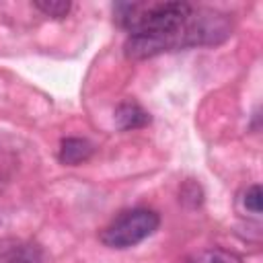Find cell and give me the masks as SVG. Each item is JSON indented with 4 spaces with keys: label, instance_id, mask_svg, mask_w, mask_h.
<instances>
[{
    "label": "cell",
    "instance_id": "obj_5",
    "mask_svg": "<svg viewBox=\"0 0 263 263\" xmlns=\"http://www.w3.org/2000/svg\"><path fill=\"white\" fill-rule=\"evenodd\" d=\"M0 263H43V251L33 242H12L0 253Z\"/></svg>",
    "mask_w": 263,
    "mask_h": 263
},
{
    "label": "cell",
    "instance_id": "obj_2",
    "mask_svg": "<svg viewBox=\"0 0 263 263\" xmlns=\"http://www.w3.org/2000/svg\"><path fill=\"white\" fill-rule=\"evenodd\" d=\"M160 226V216L148 208H132L117 214L103 230L101 242L109 249H132L152 236Z\"/></svg>",
    "mask_w": 263,
    "mask_h": 263
},
{
    "label": "cell",
    "instance_id": "obj_4",
    "mask_svg": "<svg viewBox=\"0 0 263 263\" xmlns=\"http://www.w3.org/2000/svg\"><path fill=\"white\" fill-rule=\"evenodd\" d=\"M115 123L119 129H140L150 123V113L134 101H123L115 109Z\"/></svg>",
    "mask_w": 263,
    "mask_h": 263
},
{
    "label": "cell",
    "instance_id": "obj_7",
    "mask_svg": "<svg viewBox=\"0 0 263 263\" xmlns=\"http://www.w3.org/2000/svg\"><path fill=\"white\" fill-rule=\"evenodd\" d=\"M33 4L37 10H41L45 16H51V18H64L72 8L68 0H35Z\"/></svg>",
    "mask_w": 263,
    "mask_h": 263
},
{
    "label": "cell",
    "instance_id": "obj_9",
    "mask_svg": "<svg viewBox=\"0 0 263 263\" xmlns=\"http://www.w3.org/2000/svg\"><path fill=\"white\" fill-rule=\"evenodd\" d=\"M242 205H245V210L253 212L255 216L261 214V187H259L257 183L251 185V187L242 193Z\"/></svg>",
    "mask_w": 263,
    "mask_h": 263
},
{
    "label": "cell",
    "instance_id": "obj_6",
    "mask_svg": "<svg viewBox=\"0 0 263 263\" xmlns=\"http://www.w3.org/2000/svg\"><path fill=\"white\" fill-rule=\"evenodd\" d=\"M185 263H242V257L234 251L228 249H220V247H210V249H201L191 253Z\"/></svg>",
    "mask_w": 263,
    "mask_h": 263
},
{
    "label": "cell",
    "instance_id": "obj_1",
    "mask_svg": "<svg viewBox=\"0 0 263 263\" xmlns=\"http://www.w3.org/2000/svg\"><path fill=\"white\" fill-rule=\"evenodd\" d=\"M187 2H117L113 16L132 35H171L191 14Z\"/></svg>",
    "mask_w": 263,
    "mask_h": 263
},
{
    "label": "cell",
    "instance_id": "obj_8",
    "mask_svg": "<svg viewBox=\"0 0 263 263\" xmlns=\"http://www.w3.org/2000/svg\"><path fill=\"white\" fill-rule=\"evenodd\" d=\"M183 203L191 205V208H197L203 199V193H201V187L195 183V181H187L183 187H181V197H179Z\"/></svg>",
    "mask_w": 263,
    "mask_h": 263
},
{
    "label": "cell",
    "instance_id": "obj_3",
    "mask_svg": "<svg viewBox=\"0 0 263 263\" xmlns=\"http://www.w3.org/2000/svg\"><path fill=\"white\" fill-rule=\"evenodd\" d=\"M92 152H95V148L86 138H64L60 142L58 158L62 164L76 166L80 162H86L92 156Z\"/></svg>",
    "mask_w": 263,
    "mask_h": 263
}]
</instances>
